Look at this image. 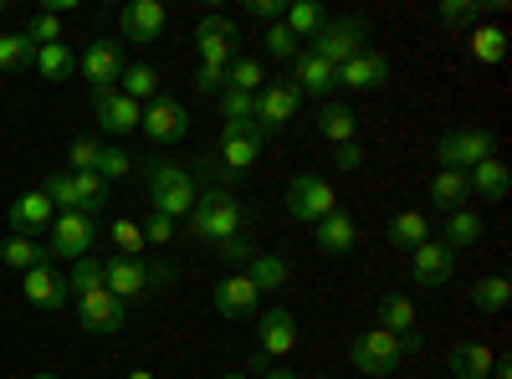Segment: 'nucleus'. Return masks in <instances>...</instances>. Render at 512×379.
Segmentation results:
<instances>
[{
	"mask_svg": "<svg viewBox=\"0 0 512 379\" xmlns=\"http://www.w3.org/2000/svg\"><path fill=\"white\" fill-rule=\"evenodd\" d=\"M169 282H175V267H164V262H154V267L144 257H108L103 262V287L118 303H149Z\"/></svg>",
	"mask_w": 512,
	"mask_h": 379,
	"instance_id": "nucleus-3",
	"label": "nucleus"
},
{
	"mask_svg": "<svg viewBox=\"0 0 512 379\" xmlns=\"http://www.w3.org/2000/svg\"><path fill=\"white\" fill-rule=\"evenodd\" d=\"M139 231H144L149 246H169V241H175V221H169V216H154V210H149V221H144Z\"/></svg>",
	"mask_w": 512,
	"mask_h": 379,
	"instance_id": "nucleus-50",
	"label": "nucleus"
},
{
	"mask_svg": "<svg viewBox=\"0 0 512 379\" xmlns=\"http://www.w3.org/2000/svg\"><path fill=\"white\" fill-rule=\"evenodd\" d=\"M390 57L384 52H359V57H349L344 67H338V88H349V93H374V88H384V82H390Z\"/></svg>",
	"mask_w": 512,
	"mask_h": 379,
	"instance_id": "nucleus-18",
	"label": "nucleus"
},
{
	"mask_svg": "<svg viewBox=\"0 0 512 379\" xmlns=\"http://www.w3.org/2000/svg\"><path fill=\"white\" fill-rule=\"evenodd\" d=\"M41 190H47V200H52L57 210H82V205H77V185H72V175H67V170L47 175V185H41Z\"/></svg>",
	"mask_w": 512,
	"mask_h": 379,
	"instance_id": "nucleus-48",
	"label": "nucleus"
},
{
	"mask_svg": "<svg viewBox=\"0 0 512 379\" xmlns=\"http://www.w3.org/2000/svg\"><path fill=\"white\" fill-rule=\"evenodd\" d=\"M185 231L200 241V246H221L231 236L246 231V205L226 190V185H210L195 195V210L185 216Z\"/></svg>",
	"mask_w": 512,
	"mask_h": 379,
	"instance_id": "nucleus-1",
	"label": "nucleus"
},
{
	"mask_svg": "<svg viewBox=\"0 0 512 379\" xmlns=\"http://www.w3.org/2000/svg\"><path fill=\"white\" fill-rule=\"evenodd\" d=\"M477 241H482V210H472V205L446 210V221H441V246L466 251V246H477Z\"/></svg>",
	"mask_w": 512,
	"mask_h": 379,
	"instance_id": "nucleus-27",
	"label": "nucleus"
},
{
	"mask_svg": "<svg viewBox=\"0 0 512 379\" xmlns=\"http://www.w3.org/2000/svg\"><path fill=\"white\" fill-rule=\"evenodd\" d=\"M216 257H221L226 267H236V272H246V262L256 257V241H251V236L241 231V236H231V241H221V246H216Z\"/></svg>",
	"mask_w": 512,
	"mask_h": 379,
	"instance_id": "nucleus-46",
	"label": "nucleus"
},
{
	"mask_svg": "<svg viewBox=\"0 0 512 379\" xmlns=\"http://www.w3.org/2000/svg\"><path fill=\"white\" fill-rule=\"evenodd\" d=\"M492 149H497V139L487 129H451V134H441L436 159H441V170H472V164L492 159Z\"/></svg>",
	"mask_w": 512,
	"mask_h": 379,
	"instance_id": "nucleus-10",
	"label": "nucleus"
},
{
	"mask_svg": "<svg viewBox=\"0 0 512 379\" xmlns=\"http://www.w3.org/2000/svg\"><path fill=\"white\" fill-rule=\"evenodd\" d=\"M139 129L149 134V144H180L190 134V108L180 98H154L139 113Z\"/></svg>",
	"mask_w": 512,
	"mask_h": 379,
	"instance_id": "nucleus-11",
	"label": "nucleus"
},
{
	"mask_svg": "<svg viewBox=\"0 0 512 379\" xmlns=\"http://www.w3.org/2000/svg\"><path fill=\"white\" fill-rule=\"evenodd\" d=\"M466 185H472V195H482V200H502L512 190V175H507V164L492 154V159H482V164L466 170Z\"/></svg>",
	"mask_w": 512,
	"mask_h": 379,
	"instance_id": "nucleus-29",
	"label": "nucleus"
},
{
	"mask_svg": "<svg viewBox=\"0 0 512 379\" xmlns=\"http://www.w3.org/2000/svg\"><path fill=\"white\" fill-rule=\"evenodd\" d=\"M195 88L200 93H226V67H195Z\"/></svg>",
	"mask_w": 512,
	"mask_h": 379,
	"instance_id": "nucleus-51",
	"label": "nucleus"
},
{
	"mask_svg": "<svg viewBox=\"0 0 512 379\" xmlns=\"http://www.w3.org/2000/svg\"><path fill=\"white\" fill-rule=\"evenodd\" d=\"M128 379H154L149 369H128Z\"/></svg>",
	"mask_w": 512,
	"mask_h": 379,
	"instance_id": "nucleus-56",
	"label": "nucleus"
},
{
	"mask_svg": "<svg viewBox=\"0 0 512 379\" xmlns=\"http://www.w3.org/2000/svg\"><path fill=\"white\" fill-rule=\"evenodd\" d=\"M195 52H200V67H231L241 52H236V26L226 16H205L195 26Z\"/></svg>",
	"mask_w": 512,
	"mask_h": 379,
	"instance_id": "nucleus-15",
	"label": "nucleus"
},
{
	"mask_svg": "<svg viewBox=\"0 0 512 379\" xmlns=\"http://www.w3.org/2000/svg\"><path fill=\"white\" fill-rule=\"evenodd\" d=\"M31 62H36V47H31L26 31H6V36H0V67L21 72V67H31Z\"/></svg>",
	"mask_w": 512,
	"mask_h": 379,
	"instance_id": "nucleus-41",
	"label": "nucleus"
},
{
	"mask_svg": "<svg viewBox=\"0 0 512 379\" xmlns=\"http://www.w3.org/2000/svg\"><path fill=\"white\" fill-rule=\"evenodd\" d=\"M123 47L118 41H108V36H98V41H88V52L77 57V72L93 82V93H108V88H118V77H123Z\"/></svg>",
	"mask_w": 512,
	"mask_h": 379,
	"instance_id": "nucleus-12",
	"label": "nucleus"
},
{
	"mask_svg": "<svg viewBox=\"0 0 512 379\" xmlns=\"http://www.w3.org/2000/svg\"><path fill=\"white\" fill-rule=\"evenodd\" d=\"M323 21H328V16H323V6H313V0H292V6L282 11V26H287L297 41H313V36L323 31Z\"/></svg>",
	"mask_w": 512,
	"mask_h": 379,
	"instance_id": "nucleus-33",
	"label": "nucleus"
},
{
	"mask_svg": "<svg viewBox=\"0 0 512 379\" xmlns=\"http://www.w3.org/2000/svg\"><path fill=\"white\" fill-rule=\"evenodd\" d=\"M221 379H251V374H246V369H226Z\"/></svg>",
	"mask_w": 512,
	"mask_h": 379,
	"instance_id": "nucleus-55",
	"label": "nucleus"
},
{
	"mask_svg": "<svg viewBox=\"0 0 512 379\" xmlns=\"http://www.w3.org/2000/svg\"><path fill=\"white\" fill-rule=\"evenodd\" d=\"M144 185H149L154 216H169V221H185L195 210V195H200V180L185 170V164L180 159H159V154L144 159Z\"/></svg>",
	"mask_w": 512,
	"mask_h": 379,
	"instance_id": "nucleus-2",
	"label": "nucleus"
},
{
	"mask_svg": "<svg viewBox=\"0 0 512 379\" xmlns=\"http://www.w3.org/2000/svg\"><path fill=\"white\" fill-rule=\"evenodd\" d=\"M405 354H410V344L395 339V333H384V328H364V333H354V344H349L354 369L359 374H374V379H390Z\"/></svg>",
	"mask_w": 512,
	"mask_h": 379,
	"instance_id": "nucleus-4",
	"label": "nucleus"
},
{
	"mask_svg": "<svg viewBox=\"0 0 512 379\" xmlns=\"http://www.w3.org/2000/svg\"><path fill=\"white\" fill-rule=\"evenodd\" d=\"M333 210H338V190H333L323 175H313V170L292 175V185H287V216H292V221L318 226L323 216H333Z\"/></svg>",
	"mask_w": 512,
	"mask_h": 379,
	"instance_id": "nucleus-6",
	"label": "nucleus"
},
{
	"mask_svg": "<svg viewBox=\"0 0 512 379\" xmlns=\"http://www.w3.org/2000/svg\"><path fill=\"white\" fill-rule=\"evenodd\" d=\"M0 262H6L11 272H21V277H26L31 267H47V262H52V251L41 246L36 236H21V231H11L6 241H0Z\"/></svg>",
	"mask_w": 512,
	"mask_h": 379,
	"instance_id": "nucleus-26",
	"label": "nucleus"
},
{
	"mask_svg": "<svg viewBox=\"0 0 512 379\" xmlns=\"http://www.w3.org/2000/svg\"><path fill=\"white\" fill-rule=\"evenodd\" d=\"M31 379H62L57 369H41V374H31Z\"/></svg>",
	"mask_w": 512,
	"mask_h": 379,
	"instance_id": "nucleus-57",
	"label": "nucleus"
},
{
	"mask_svg": "<svg viewBox=\"0 0 512 379\" xmlns=\"http://www.w3.org/2000/svg\"><path fill=\"white\" fill-rule=\"evenodd\" d=\"M364 52V21H354V16H344V21H323V31L313 36V57H323L333 72L344 67L349 57H359Z\"/></svg>",
	"mask_w": 512,
	"mask_h": 379,
	"instance_id": "nucleus-9",
	"label": "nucleus"
},
{
	"mask_svg": "<svg viewBox=\"0 0 512 379\" xmlns=\"http://www.w3.org/2000/svg\"><path fill=\"white\" fill-rule=\"evenodd\" d=\"M246 277H251V287L262 292H277L282 282H287V257H277V251H256V257L246 262Z\"/></svg>",
	"mask_w": 512,
	"mask_h": 379,
	"instance_id": "nucleus-30",
	"label": "nucleus"
},
{
	"mask_svg": "<svg viewBox=\"0 0 512 379\" xmlns=\"http://www.w3.org/2000/svg\"><path fill=\"white\" fill-rule=\"evenodd\" d=\"M246 11H251L256 21H267V26H277L287 6H282V0H246Z\"/></svg>",
	"mask_w": 512,
	"mask_h": 379,
	"instance_id": "nucleus-52",
	"label": "nucleus"
},
{
	"mask_svg": "<svg viewBox=\"0 0 512 379\" xmlns=\"http://www.w3.org/2000/svg\"><path fill=\"white\" fill-rule=\"evenodd\" d=\"M256 379H297V374H292V369H277V364H272V369H262Z\"/></svg>",
	"mask_w": 512,
	"mask_h": 379,
	"instance_id": "nucleus-54",
	"label": "nucleus"
},
{
	"mask_svg": "<svg viewBox=\"0 0 512 379\" xmlns=\"http://www.w3.org/2000/svg\"><path fill=\"white\" fill-rule=\"evenodd\" d=\"M436 16H441L446 26H472V21H482V6H472V0H446Z\"/></svg>",
	"mask_w": 512,
	"mask_h": 379,
	"instance_id": "nucleus-49",
	"label": "nucleus"
},
{
	"mask_svg": "<svg viewBox=\"0 0 512 379\" xmlns=\"http://www.w3.org/2000/svg\"><path fill=\"white\" fill-rule=\"evenodd\" d=\"M72 303H77V323L88 328V333H98V339H108V333H118L128 323V303H118L103 282L98 287H82Z\"/></svg>",
	"mask_w": 512,
	"mask_h": 379,
	"instance_id": "nucleus-8",
	"label": "nucleus"
},
{
	"mask_svg": "<svg viewBox=\"0 0 512 379\" xmlns=\"http://www.w3.org/2000/svg\"><path fill=\"white\" fill-rule=\"evenodd\" d=\"M0 11H6V0H0Z\"/></svg>",
	"mask_w": 512,
	"mask_h": 379,
	"instance_id": "nucleus-59",
	"label": "nucleus"
},
{
	"mask_svg": "<svg viewBox=\"0 0 512 379\" xmlns=\"http://www.w3.org/2000/svg\"><path fill=\"white\" fill-rule=\"evenodd\" d=\"M98 139H72L67 149V175H93V164H98Z\"/></svg>",
	"mask_w": 512,
	"mask_h": 379,
	"instance_id": "nucleus-47",
	"label": "nucleus"
},
{
	"mask_svg": "<svg viewBox=\"0 0 512 379\" xmlns=\"http://www.w3.org/2000/svg\"><path fill=\"white\" fill-rule=\"evenodd\" d=\"M466 52H472L482 67H497L507 57V31L502 26H477L472 36H466Z\"/></svg>",
	"mask_w": 512,
	"mask_h": 379,
	"instance_id": "nucleus-35",
	"label": "nucleus"
},
{
	"mask_svg": "<svg viewBox=\"0 0 512 379\" xmlns=\"http://www.w3.org/2000/svg\"><path fill=\"white\" fill-rule=\"evenodd\" d=\"M134 164H139L134 154H123L118 144H103V149H98V164H93V175H98L103 185H108V180H128V175H134Z\"/></svg>",
	"mask_w": 512,
	"mask_h": 379,
	"instance_id": "nucleus-40",
	"label": "nucleus"
},
{
	"mask_svg": "<svg viewBox=\"0 0 512 379\" xmlns=\"http://www.w3.org/2000/svg\"><path fill=\"white\" fill-rule=\"evenodd\" d=\"M390 241L405 246V251H415L420 241H431V221H425L420 210H400V216L390 221Z\"/></svg>",
	"mask_w": 512,
	"mask_h": 379,
	"instance_id": "nucleus-38",
	"label": "nucleus"
},
{
	"mask_svg": "<svg viewBox=\"0 0 512 379\" xmlns=\"http://www.w3.org/2000/svg\"><path fill=\"white\" fill-rule=\"evenodd\" d=\"M431 200L441 210H461L466 200H472V185H466V170H436L431 180Z\"/></svg>",
	"mask_w": 512,
	"mask_h": 379,
	"instance_id": "nucleus-32",
	"label": "nucleus"
},
{
	"mask_svg": "<svg viewBox=\"0 0 512 379\" xmlns=\"http://www.w3.org/2000/svg\"><path fill=\"white\" fill-rule=\"evenodd\" d=\"M118 26H123V36L134 41V47H154V41L164 36V26H169V11L159 6V0H128Z\"/></svg>",
	"mask_w": 512,
	"mask_h": 379,
	"instance_id": "nucleus-17",
	"label": "nucleus"
},
{
	"mask_svg": "<svg viewBox=\"0 0 512 379\" xmlns=\"http://www.w3.org/2000/svg\"><path fill=\"white\" fill-rule=\"evenodd\" d=\"M451 379H492V349H482L477 339H461L446 359Z\"/></svg>",
	"mask_w": 512,
	"mask_h": 379,
	"instance_id": "nucleus-28",
	"label": "nucleus"
},
{
	"mask_svg": "<svg viewBox=\"0 0 512 379\" xmlns=\"http://www.w3.org/2000/svg\"><path fill=\"white\" fill-rule=\"evenodd\" d=\"M507 298H512L507 277H482V282L472 287V303H477L482 313H502V308H507Z\"/></svg>",
	"mask_w": 512,
	"mask_h": 379,
	"instance_id": "nucleus-42",
	"label": "nucleus"
},
{
	"mask_svg": "<svg viewBox=\"0 0 512 379\" xmlns=\"http://www.w3.org/2000/svg\"><path fill=\"white\" fill-rule=\"evenodd\" d=\"M333 164H338V170H359V164H364L359 139H354V144H333Z\"/></svg>",
	"mask_w": 512,
	"mask_h": 379,
	"instance_id": "nucleus-53",
	"label": "nucleus"
},
{
	"mask_svg": "<svg viewBox=\"0 0 512 379\" xmlns=\"http://www.w3.org/2000/svg\"><path fill=\"white\" fill-rule=\"evenodd\" d=\"M313 231H318V246L328 251V257H349V251L359 246V221L349 216L344 205H338L333 216H323V221H318Z\"/></svg>",
	"mask_w": 512,
	"mask_h": 379,
	"instance_id": "nucleus-24",
	"label": "nucleus"
},
{
	"mask_svg": "<svg viewBox=\"0 0 512 379\" xmlns=\"http://www.w3.org/2000/svg\"><path fill=\"white\" fill-rule=\"evenodd\" d=\"M21 292H26V303H31V308H41V313H57V308H67V303H72L67 272H57L52 262H47V267H31V272L21 277Z\"/></svg>",
	"mask_w": 512,
	"mask_h": 379,
	"instance_id": "nucleus-16",
	"label": "nucleus"
},
{
	"mask_svg": "<svg viewBox=\"0 0 512 379\" xmlns=\"http://www.w3.org/2000/svg\"><path fill=\"white\" fill-rule=\"evenodd\" d=\"M26 36H31V47H57V41H62V16L36 11L31 26H26Z\"/></svg>",
	"mask_w": 512,
	"mask_h": 379,
	"instance_id": "nucleus-45",
	"label": "nucleus"
},
{
	"mask_svg": "<svg viewBox=\"0 0 512 379\" xmlns=\"http://www.w3.org/2000/svg\"><path fill=\"white\" fill-rule=\"evenodd\" d=\"M354 129H359V123H354V113L344 103H323L318 108V134L328 144H354Z\"/></svg>",
	"mask_w": 512,
	"mask_h": 379,
	"instance_id": "nucleus-34",
	"label": "nucleus"
},
{
	"mask_svg": "<svg viewBox=\"0 0 512 379\" xmlns=\"http://www.w3.org/2000/svg\"><path fill=\"white\" fill-rule=\"evenodd\" d=\"M72 185H77V205H82V216H93V221H98V210L108 205V185H103L98 175H72Z\"/></svg>",
	"mask_w": 512,
	"mask_h": 379,
	"instance_id": "nucleus-43",
	"label": "nucleus"
},
{
	"mask_svg": "<svg viewBox=\"0 0 512 379\" xmlns=\"http://www.w3.org/2000/svg\"><path fill=\"white\" fill-rule=\"evenodd\" d=\"M118 93H123V98H134L139 108L154 103V98H159V72H154V67H123Z\"/></svg>",
	"mask_w": 512,
	"mask_h": 379,
	"instance_id": "nucleus-36",
	"label": "nucleus"
},
{
	"mask_svg": "<svg viewBox=\"0 0 512 379\" xmlns=\"http://www.w3.org/2000/svg\"><path fill=\"white\" fill-rule=\"evenodd\" d=\"M52 216H57V205L47 200V190H26V195H16L11 210H6L11 231H21V236H36L41 226H52Z\"/></svg>",
	"mask_w": 512,
	"mask_h": 379,
	"instance_id": "nucleus-23",
	"label": "nucleus"
},
{
	"mask_svg": "<svg viewBox=\"0 0 512 379\" xmlns=\"http://www.w3.org/2000/svg\"><path fill=\"white\" fill-rule=\"evenodd\" d=\"M210 303H216L221 318H251L256 303H262V292L251 287L246 272H231V277H221L216 287H210Z\"/></svg>",
	"mask_w": 512,
	"mask_h": 379,
	"instance_id": "nucleus-19",
	"label": "nucleus"
},
{
	"mask_svg": "<svg viewBox=\"0 0 512 379\" xmlns=\"http://www.w3.org/2000/svg\"><path fill=\"white\" fill-rule=\"evenodd\" d=\"M93 113H98V129L103 134H113V139H123V134H134L139 129V103L134 98H123L118 88H108V93H93Z\"/></svg>",
	"mask_w": 512,
	"mask_h": 379,
	"instance_id": "nucleus-20",
	"label": "nucleus"
},
{
	"mask_svg": "<svg viewBox=\"0 0 512 379\" xmlns=\"http://www.w3.org/2000/svg\"><path fill=\"white\" fill-rule=\"evenodd\" d=\"M297 103H303V93L292 88V82H267L262 93H251V113H256V129L277 134L282 123L297 118Z\"/></svg>",
	"mask_w": 512,
	"mask_h": 379,
	"instance_id": "nucleus-13",
	"label": "nucleus"
},
{
	"mask_svg": "<svg viewBox=\"0 0 512 379\" xmlns=\"http://www.w3.org/2000/svg\"><path fill=\"white\" fill-rule=\"evenodd\" d=\"M262 52H267V57H277V62H292L297 52H303V41H297V36L277 21V26H267V36H262Z\"/></svg>",
	"mask_w": 512,
	"mask_h": 379,
	"instance_id": "nucleus-44",
	"label": "nucleus"
},
{
	"mask_svg": "<svg viewBox=\"0 0 512 379\" xmlns=\"http://www.w3.org/2000/svg\"><path fill=\"white\" fill-rule=\"evenodd\" d=\"M31 67H36L41 82H67L77 72V57H72L67 41H57V47H36V62Z\"/></svg>",
	"mask_w": 512,
	"mask_h": 379,
	"instance_id": "nucleus-31",
	"label": "nucleus"
},
{
	"mask_svg": "<svg viewBox=\"0 0 512 379\" xmlns=\"http://www.w3.org/2000/svg\"><path fill=\"white\" fill-rule=\"evenodd\" d=\"M374 328L395 333V339L410 344V354L420 349V328H415V303L405 298V292H384L379 298V313H374Z\"/></svg>",
	"mask_w": 512,
	"mask_h": 379,
	"instance_id": "nucleus-21",
	"label": "nucleus"
},
{
	"mask_svg": "<svg viewBox=\"0 0 512 379\" xmlns=\"http://www.w3.org/2000/svg\"><path fill=\"white\" fill-rule=\"evenodd\" d=\"M292 349H297V318H292L287 308L262 313V323H256V354H251V369L262 374V369H272L277 359H287Z\"/></svg>",
	"mask_w": 512,
	"mask_h": 379,
	"instance_id": "nucleus-7",
	"label": "nucleus"
},
{
	"mask_svg": "<svg viewBox=\"0 0 512 379\" xmlns=\"http://www.w3.org/2000/svg\"><path fill=\"white\" fill-rule=\"evenodd\" d=\"M313 379H328V374H313Z\"/></svg>",
	"mask_w": 512,
	"mask_h": 379,
	"instance_id": "nucleus-58",
	"label": "nucleus"
},
{
	"mask_svg": "<svg viewBox=\"0 0 512 379\" xmlns=\"http://www.w3.org/2000/svg\"><path fill=\"white\" fill-rule=\"evenodd\" d=\"M226 88H236V93H262V88H267V67L256 62V57H236V62L226 67Z\"/></svg>",
	"mask_w": 512,
	"mask_h": 379,
	"instance_id": "nucleus-39",
	"label": "nucleus"
},
{
	"mask_svg": "<svg viewBox=\"0 0 512 379\" xmlns=\"http://www.w3.org/2000/svg\"><path fill=\"white\" fill-rule=\"evenodd\" d=\"M451 272H456V251H451V246H441V241H420V246L410 251V282H415V287L436 292V287L451 282Z\"/></svg>",
	"mask_w": 512,
	"mask_h": 379,
	"instance_id": "nucleus-14",
	"label": "nucleus"
},
{
	"mask_svg": "<svg viewBox=\"0 0 512 379\" xmlns=\"http://www.w3.org/2000/svg\"><path fill=\"white\" fill-rule=\"evenodd\" d=\"M108 241H113V257H144V251H149V241H144L139 221H128V216H113Z\"/></svg>",
	"mask_w": 512,
	"mask_h": 379,
	"instance_id": "nucleus-37",
	"label": "nucleus"
},
{
	"mask_svg": "<svg viewBox=\"0 0 512 379\" xmlns=\"http://www.w3.org/2000/svg\"><path fill=\"white\" fill-rule=\"evenodd\" d=\"M47 251L62 262H82V257H93V246H98V221L93 216H82V210H57L52 226H47Z\"/></svg>",
	"mask_w": 512,
	"mask_h": 379,
	"instance_id": "nucleus-5",
	"label": "nucleus"
},
{
	"mask_svg": "<svg viewBox=\"0 0 512 379\" xmlns=\"http://www.w3.org/2000/svg\"><path fill=\"white\" fill-rule=\"evenodd\" d=\"M292 88L297 93H313V98H328L338 88V72L323 57H313V52H297L292 57Z\"/></svg>",
	"mask_w": 512,
	"mask_h": 379,
	"instance_id": "nucleus-25",
	"label": "nucleus"
},
{
	"mask_svg": "<svg viewBox=\"0 0 512 379\" xmlns=\"http://www.w3.org/2000/svg\"><path fill=\"white\" fill-rule=\"evenodd\" d=\"M267 139H251V134H221V149H216V164H221V180H241L256 170Z\"/></svg>",
	"mask_w": 512,
	"mask_h": 379,
	"instance_id": "nucleus-22",
	"label": "nucleus"
}]
</instances>
